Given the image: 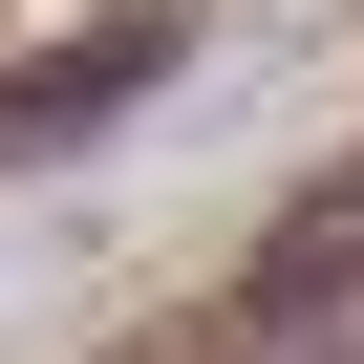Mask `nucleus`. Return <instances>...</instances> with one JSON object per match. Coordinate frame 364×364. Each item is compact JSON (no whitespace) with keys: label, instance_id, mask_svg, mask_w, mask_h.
<instances>
[{"label":"nucleus","instance_id":"obj_3","mask_svg":"<svg viewBox=\"0 0 364 364\" xmlns=\"http://www.w3.org/2000/svg\"><path fill=\"white\" fill-rule=\"evenodd\" d=\"M257 364H364V321H321V343H257Z\"/></svg>","mask_w":364,"mask_h":364},{"label":"nucleus","instance_id":"obj_2","mask_svg":"<svg viewBox=\"0 0 364 364\" xmlns=\"http://www.w3.org/2000/svg\"><path fill=\"white\" fill-rule=\"evenodd\" d=\"M107 86H150V43H65V65H22L0 129H65V107H107Z\"/></svg>","mask_w":364,"mask_h":364},{"label":"nucleus","instance_id":"obj_1","mask_svg":"<svg viewBox=\"0 0 364 364\" xmlns=\"http://www.w3.org/2000/svg\"><path fill=\"white\" fill-rule=\"evenodd\" d=\"M236 321L257 343H321V321H364V171H321V193L236 257Z\"/></svg>","mask_w":364,"mask_h":364}]
</instances>
